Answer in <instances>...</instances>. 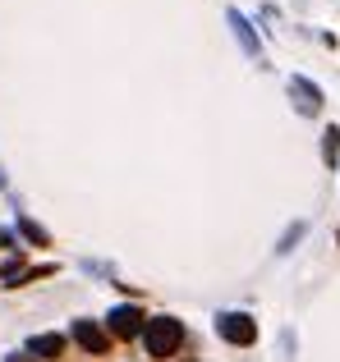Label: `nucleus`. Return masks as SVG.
<instances>
[{
    "instance_id": "nucleus-9",
    "label": "nucleus",
    "mask_w": 340,
    "mask_h": 362,
    "mask_svg": "<svg viewBox=\"0 0 340 362\" xmlns=\"http://www.w3.org/2000/svg\"><path fill=\"white\" fill-rule=\"evenodd\" d=\"M322 160L336 170V160H340V129H327L322 133Z\"/></svg>"
},
{
    "instance_id": "nucleus-5",
    "label": "nucleus",
    "mask_w": 340,
    "mask_h": 362,
    "mask_svg": "<svg viewBox=\"0 0 340 362\" xmlns=\"http://www.w3.org/2000/svg\"><path fill=\"white\" fill-rule=\"evenodd\" d=\"M74 339H79L88 354H110V330L101 326V321H74Z\"/></svg>"
},
{
    "instance_id": "nucleus-13",
    "label": "nucleus",
    "mask_w": 340,
    "mask_h": 362,
    "mask_svg": "<svg viewBox=\"0 0 340 362\" xmlns=\"http://www.w3.org/2000/svg\"><path fill=\"white\" fill-rule=\"evenodd\" d=\"M0 188H5V170H0Z\"/></svg>"
},
{
    "instance_id": "nucleus-10",
    "label": "nucleus",
    "mask_w": 340,
    "mask_h": 362,
    "mask_svg": "<svg viewBox=\"0 0 340 362\" xmlns=\"http://www.w3.org/2000/svg\"><path fill=\"white\" fill-rule=\"evenodd\" d=\"M299 234H304V225H295V230H290L285 239H280V252H290V247H295V239H299Z\"/></svg>"
},
{
    "instance_id": "nucleus-14",
    "label": "nucleus",
    "mask_w": 340,
    "mask_h": 362,
    "mask_svg": "<svg viewBox=\"0 0 340 362\" xmlns=\"http://www.w3.org/2000/svg\"><path fill=\"white\" fill-rule=\"evenodd\" d=\"M336 243H340V230H336Z\"/></svg>"
},
{
    "instance_id": "nucleus-3",
    "label": "nucleus",
    "mask_w": 340,
    "mask_h": 362,
    "mask_svg": "<svg viewBox=\"0 0 340 362\" xmlns=\"http://www.w3.org/2000/svg\"><path fill=\"white\" fill-rule=\"evenodd\" d=\"M143 326H147V317L138 308H110V317H106V330L115 339H134V335H143Z\"/></svg>"
},
{
    "instance_id": "nucleus-6",
    "label": "nucleus",
    "mask_w": 340,
    "mask_h": 362,
    "mask_svg": "<svg viewBox=\"0 0 340 362\" xmlns=\"http://www.w3.org/2000/svg\"><path fill=\"white\" fill-rule=\"evenodd\" d=\"M225 18H230V28H234V42L244 46V55H253V60H258V55H262V42H258V33H253V23L239 14V9H230Z\"/></svg>"
},
{
    "instance_id": "nucleus-4",
    "label": "nucleus",
    "mask_w": 340,
    "mask_h": 362,
    "mask_svg": "<svg viewBox=\"0 0 340 362\" xmlns=\"http://www.w3.org/2000/svg\"><path fill=\"white\" fill-rule=\"evenodd\" d=\"M290 101H295V110L299 115H322V88L317 83H308V78H290Z\"/></svg>"
},
{
    "instance_id": "nucleus-1",
    "label": "nucleus",
    "mask_w": 340,
    "mask_h": 362,
    "mask_svg": "<svg viewBox=\"0 0 340 362\" xmlns=\"http://www.w3.org/2000/svg\"><path fill=\"white\" fill-rule=\"evenodd\" d=\"M143 344H147V358H175L179 344H184V326L175 317H152L143 326Z\"/></svg>"
},
{
    "instance_id": "nucleus-2",
    "label": "nucleus",
    "mask_w": 340,
    "mask_h": 362,
    "mask_svg": "<svg viewBox=\"0 0 340 362\" xmlns=\"http://www.w3.org/2000/svg\"><path fill=\"white\" fill-rule=\"evenodd\" d=\"M216 335L234 349H249L253 339H258V321H253L249 312H221V317H216Z\"/></svg>"
},
{
    "instance_id": "nucleus-7",
    "label": "nucleus",
    "mask_w": 340,
    "mask_h": 362,
    "mask_svg": "<svg viewBox=\"0 0 340 362\" xmlns=\"http://www.w3.org/2000/svg\"><path fill=\"white\" fill-rule=\"evenodd\" d=\"M64 354V335H33L28 339V358H60Z\"/></svg>"
},
{
    "instance_id": "nucleus-11",
    "label": "nucleus",
    "mask_w": 340,
    "mask_h": 362,
    "mask_svg": "<svg viewBox=\"0 0 340 362\" xmlns=\"http://www.w3.org/2000/svg\"><path fill=\"white\" fill-rule=\"evenodd\" d=\"M0 247H9V252H14V234H9V230H0Z\"/></svg>"
},
{
    "instance_id": "nucleus-8",
    "label": "nucleus",
    "mask_w": 340,
    "mask_h": 362,
    "mask_svg": "<svg viewBox=\"0 0 340 362\" xmlns=\"http://www.w3.org/2000/svg\"><path fill=\"white\" fill-rule=\"evenodd\" d=\"M18 234H23L28 243H37V247H51V234H46L37 221H28V216H18Z\"/></svg>"
},
{
    "instance_id": "nucleus-12",
    "label": "nucleus",
    "mask_w": 340,
    "mask_h": 362,
    "mask_svg": "<svg viewBox=\"0 0 340 362\" xmlns=\"http://www.w3.org/2000/svg\"><path fill=\"white\" fill-rule=\"evenodd\" d=\"M5 362H37V358H28V354H9Z\"/></svg>"
}]
</instances>
